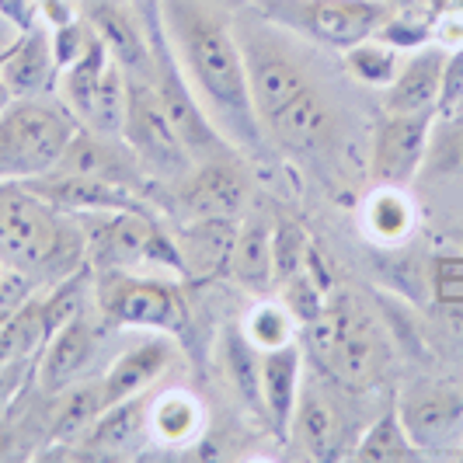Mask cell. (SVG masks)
<instances>
[{
  "label": "cell",
  "mask_w": 463,
  "mask_h": 463,
  "mask_svg": "<svg viewBox=\"0 0 463 463\" xmlns=\"http://www.w3.org/2000/svg\"><path fill=\"white\" fill-rule=\"evenodd\" d=\"M303 387V348L286 342L269 348L261 355V411L279 429V436H289V421L297 411V397Z\"/></svg>",
  "instance_id": "obj_18"
},
{
  "label": "cell",
  "mask_w": 463,
  "mask_h": 463,
  "mask_svg": "<svg viewBox=\"0 0 463 463\" xmlns=\"http://www.w3.org/2000/svg\"><path fill=\"white\" fill-rule=\"evenodd\" d=\"M77 213L49 203L24 182H0V265L28 282H60L84 269Z\"/></svg>",
  "instance_id": "obj_2"
},
{
  "label": "cell",
  "mask_w": 463,
  "mask_h": 463,
  "mask_svg": "<svg viewBox=\"0 0 463 463\" xmlns=\"http://www.w3.org/2000/svg\"><path fill=\"white\" fill-rule=\"evenodd\" d=\"M244 49V67H248V88H251V105H255L258 122H272V118L293 105L310 84L300 73V67L276 46L251 43Z\"/></svg>",
  "instance_id": "obj_12"
},
{
  "label": "cell",
  "mask_w": 463,
  "mask_h": 463,
  "mask_svg": "<svg viewBox=\"0 0 463 463\" xmlns=\"http://www.w3.org/2000/svg\"><path fill=\"white\" fill-rule=\"evenodd\" d=\"M265 129L276 143L289 150H317L331 133V116H327L321 94L307 88L293 105H286L272 122H265Z\"/></svg>",
  "instance_id": "obj_23"
},
{
  "label": "cell",
  "mask_w": 463,
  "mask_h": 463,
  "mask_svg": "<svg viewBox=\"0 0 463 463\" xmlns=\"http://www.w3.org/2000/svg\"><path fill=\"white\" fill-rule=\"evenodd\" d=\"M460 109H463V101H460Z\"/></svg>",
  "instance_id": "obj_39"
},
{
  "label": "cell",
  "mask_w": 463,
  "mask_h": 463,
  "mask_svg": "<svg viewBox=\"0 0 463 463\" xmlns=\"http://www.w3.org/2000/svg\"><path fill=\"white\" fill-rule=\"evenodd\" d=\"M161 11L164 32L171 35V52L178 56L213 126L231 143L258 146L261 122L251 105L244 49L237 46L231 24L199 0H161Z\"/></svg>",
  "instance_id": "obj_1"
},
{
  "label": "cell",
  "mask_w": 463,
  "mask_h": 463,
  "mask_svg": "<svg viewBox=\"0 0 463 463\" xmlns=\"http://www.w3.org/2000/svg\"><path fill=\"white\" fill-rule=\"evenodd\" d=\"M126 77H129V101H126L122 139L129 143V150L137 154V161L150 178L182 185L192 175V154L164 112L154 77H139V73H126Z\"/></svg>",
  "instance_id": "obj_7"
},
{
  "label": "cell",
  "mask_w": 463,
  "mask_h": 463,
  "mask_svg": "<svg viewBox=\"0 0 463 463\" xmlns=\"http://www.w3.org/2000/svg\"><path fill=\"white\" fill-rule=\"evenodd\" d=\"M7 49H11V43H7V46L0 49V70H4V60H7Z\"/></svg>",
  "instance_id": "obj_38"
},
{
  "label": "cell",
  "mask_w": 463,
  "mask_h": 463,
  "mask_svg": "<svg viewBox=\"0 0 463 463\" xmlns=\"http://www.w3.org/2000/svg\"><path fill=\"white\" fill-rule=\"evenodd\" d=\"M261 355L265 352L244 335V327H233L223 335V363H227L233 387L258 411H261Z\"/></svg>",
  "instance_id": "obj_29"
},
{
  "label": "cell",
  "mask_w": 463,
  "mask_h": 463,
  "mask_svg": "<svg viewBox=\"0 0 463 463\" xmlns=\"http://www.w3.org/2000/svg\"><path fill=\"white\" fill-rule=\"evenodd\" d=\"M272 258H276V286L310 265V248H307V237L300 227L282 223L272 231Z\"/></svg>",
  "instance_id": "obj_32"
},
{
  "label": "cell",
  "mask_w": 463,
  "mask_h": 463,
  "mask_svg": "<svg viewBox=\"0 0 463 463\" xmlns=\"http://www.w3.org/2000/svg\"><path fill=\"white\" fill-rule=\"evenodd\" d=\"M418 442L408 436L401 411H387L370 425V432L355 442V460L363 463H404L418 460Z\"/></svg>",
  "instance_id": "obj_27"
},
{
  "label": "cell",
  "mask_w": 463,
  "mask_h": 463,
  "mask_svg": "<svg viewBox=\"0 0 463 463\" xmlns=\"http://www.w3.org/2000/svg\"><path fill=\"white\" fill-rule=\"evenodd\" d=\"M171 359H175V345L167 338H146L139 345L126 348L116 363L105 370V376H101L109 404H118L126 397L143 394L171 366Z\"/></svg>",
  "instance_id": "obj_21"
},
{
  "label": "cell",
  "mask_w": 463,
  "mask_h": 463,
  "mask_svg": "<svg viewBox=\"0 0 463 463\" xmlns=\"http://www.w3.org/2000/svg\"><path fill=\"white\" fill-rule=\"evenodd\" d=\"M432 116H387L376 126L370 157V178L376 185L404 188L418 175L429 154Z\"/></svg>",
  "instance_id": "obj_10"
},
{
  "label": "cell",
  "mask_w": 463,
  "mask_h": 463,
  "mask_svg": "<svg viewBox=\"0 0 463 463\" xmlns=\"http://www.w3.org/2000/svg\"><path fill=\"white\" fill-rule=\"evenodd\" d=\"M227 272H231L244 289L251 293H269L276 286V258H272V227L265 220H248L237 227L231 258H227Z\"/></svg>",
  "instance_id": "obj_22"
},
{
  "label": "cell",
  "mask_w": 463,
  "mask_h": 463,
  "mask_svg": "<svg viewBox=\"0 0 463 463\" xmlns=\"http://www.w3.org/2000/svg\"><path fill=\"white\" fill-rule=\"evenodd\" d=\"M11 310H14V307H4V303H0V325L7 321V314H11Z\"/></svg>",
  "instance_id": "obj_37"
},
{
  "label": "cell",
  "mask_w": 463,
  "mask_h": 463,
  "mask_svg": "<svg viewBox=\"0 0 463 463\" xmlns=\"http://www.w3.org/2000/svg\"><path fill=\"white\" fill-rule=\"evenodd\" d=\"M293 327H297V321L282 303H258L255 310L248 314V321H244V335L261 352H269V348L293 342Z\"/></svg>",
  "instance_id": "obj_31"
},
{
  "label": "cell",
  "mask_w": 463,
  "mask_h": 463,
  "mask_svg": "<svg viewBox=\"0 0 463 463\" xmlns=\"http://www.w3.org/2000/svg\"><path fill=\"white\" fill-rule=\"evenodd\" d=\"M56 175H70V178H84V182H98V185L118 188L126 195H137L146 185V171L137 161V154L129 150V143L122 137H105L94 129H77L70 137L67 150L60 154V161L52 167Z\"/></svg>",
  "instance_id": "obj_9"
},
{
  "label": "cell",
  "mask_w": 463,
  "mask_h": 463,
  "mask_svg": "<svg viewBox=\"0 0 463 463\" xmlns=\"http://www.w3.org/2000/svg\"><path fill=\"white\" fill-rule=\"evenodd\" d=\"M105 408H109V397H105L101 376L98 380H80V383L67 387L60 408H56V415H52V439L56 442L80 439Z\"/></svg>",
  "instance_id": "obj_25"
},
{
  "label": "cell",
  "mask_w": 463,
  "mask_h": 463,
  "mask_svg": "<svg viewBox=\"0 0 463 463\" xmlns=\"http://www.w3.org/2000/svg\"><path fill=\"white\" fill-rule=\"evenodd\" d=\"M345 63L352 70V77H359L363 84L370 88H387L401 70V60H397V49L387 43V39H366L359 46L345 49Z\"/></svg>",
  "instance_id": "obj_30"
},
{
  "label": "cell",
  "mask_w": 463,
  "mask_h": 463,
  "mask_svg": "<svg viewBox=\"0 0 463 463\" xmlns=\"http://www.w3.org/2000/svg\"><path fill=\"white\" fill-rule=\"evenodd\" d=\"M182 206H185V220L241 216V209L248 206V175L233 161V154L209 157L199 167H192V175L182 182Z\"/></svg>",
  "instance_id": "obj_11"
},
{
  "label": "cell",
  "mask_w": 463,
  "mask_h": 463,
  "mask_svg": "<svg viewBox=\"0 0 463 463\" xmlns=\"http://www.w3.org/2000/svg\"><path fill=\"white\" fill-rule=\"evenodd\" d=\"M442 49H421L411 60H404L397 77L383 88V112L387 116H436L442 94Z\"/></svg>",
  "instance_id": "obj_15"
},
{
  "label": "cell",
  "mask_w": 463,
  "mask_h": 463,
  "mask_svg": "<svg viewBox=\"0 0 463 463\" xmlns=\"http://www.w3.org/2000/svg\"><path fill=\"white\" fill-rule=\"evenodd\" d=\"M77 133L73 116L39 98H11L0 112V182H32L56 167Z\"/></svg>",
  "instance_id": "obj_4"
},
{
  "label": "cell",
  "mask_w": 463,
  "mask_h": 463,
  "mask_svg": "<svg viewBox=\"0 0 463 463\" xmlns=\"http://www.w3.org/2000/svg\"><path fill=\"white\" fill-rule=\"evenodd\" d=\"M84 231V255L94 272L101 269H137V265H164L182 272L178 244L143 213L126 209H88L77 213Z\"/></svg>",
  "instance_id": "obj_5"
},
{
  "label": "cell",
  "mask_w": 463,
  "mask_h": 463,
  "mask_svg": "<svg viewBox=\"0 0 463 463\" xmlns=\"http://www.w3.org/2000/svg\"><path fill=\"white\" fill-rule=\"evenodd\" d=\"M94 297L109 325L146 327L161 335H182L188 325L182 289L164 279L137 276L133 269L94 272Z\"/></svg>",
  "instance_id": "obj_6"
},
{
  "label": "cell",
  "mask_w": 463,
  "mask_h": 463,
  "mask_svg": "<svg viewBox=\"0 0 463 463\" xmlns=\"http://www.w3.org/2000/svg\"><path fill=\"white\" fill-rule=\"evenodd\" d=\"M411 227H415V206L404 195V188L376 185V192L366 203V231L376 241L397 244V241H404L411 233Z\"/></svg>",
  "instance_id": "obj_28"
},
{
  "label": "cell",
  "mask_w": 463,
  "mask_h": 463,
  "mask_svg": "<svg viewBox=\"0 0 463 463\" xmlns=\"http://www.w3.org/2000/svg\"><path fill=\"white\" fill-rule=\"evenodd\" d=\"M150 432L167 446H185L203 432V408L192 394L167 391L150 401Z\"/></svg>",
  "instance_id": "obj_26"
},
{
  "label": "cell",
  "mask_w": 463,
  "mask_h": 463,
  "mask_svg": "<svg viewBox=\"0 0 463 463\" xmlns=\"http://www.w3.org/2000/svg\"><path fill=\"white\" fill-rule=\"evenodd\" d=\"M460 411H463L460 401H453V397H446V394H418V397H408V401L401 404L404 429H408V436L418 442V449L436 446V442L446 439V436L457 429Z\"/></svg>",
  "instance_id": "obj_24"
},
{
  "label": "cell",
  "mask_w": 463,
  "mask_h": 463,
  "mask_svg": "<svg viewBox=\"0 0 463 463\" xmlns=\"http://www.w3.org/2000/svg\"><path fill=\"white\" fill-rule=\"evenodd\" d=\"M436 14H449V18H463V0H432Z\"/></svg>",
  "instance_id": "obj_36"
},
{
  "label": "cell",
  "mask_w": 463,
  "mask_h": 463,
  "mask_svg": "<svg viewBox=\"0 0 463 463\" xmlns=\"http://www.w3.org/2000/svg\"><path fill=\"white\" fill-rule=\"evenodd\" d=\"M463 101V49L446 56V67H442V94H439V112L449 116L457 112Z\"/></svg>",
  "instance_id": "obj_34"
},
{
  "label": "cell",
  "mask_w": 463,
  "mask_h": 463,
  "mask_svg": "<svg viewBox=\"0 0 463 463\" xmlns=\"http://www.w3.org/2000/svg\"><path fill=\"white\" fill-rule=\"evenodd\" d=\"M307 348L317 366L348 391H370L383 376L387 345L370 314L345 293L327 297L321 314L307 325Z\"/></svg>",
  "instance_id": "obj_3"
},
{
  "label": "cell",
  "mask_w": 463,
  "mask_h": 463,
  "mask_svg": "<svg viewBox=\"0 0 463 463\" xmlns=\"http://www.w3.org/2000/svg\"><path fill=\"white\" fill-rule=\"evenodd\" d=\"M56 80H60V63H56L52 35L46 28L28 24L18 39H11L0 84L11 91V98H43L56 88Z\"/></svg>",
  "instance_id": "obj_14"
},
{
  "label": "cell",
  "mask_w": 463,
  "mask_h": 463,
  "mask_svg": "<svg viewBox=\"0 0 463 463\" xmlns=\"http://www.w3.org/2000/svg\"><path fill=\"white\" fill-rule=\"evenodd\" d=\"M39 355H24V359H14L7 366H0V415L11 408V401L22 394L24 387V373H28V363H35Z\"/></svg>",
  "instance_id": "obj_35"
},
{
  "label": "cell",
  "mask_w": 463,
  "mask_h": 463,
  "mask_svg": "<svg viewBox=\"0 0 463 463\" xmlns=\"http://www.w3.org/2000/svg\"><path fill=\"white\" fill-rule=\"evenodd\" d=\"M233 237H237V220H188L185 231L175 237L182 272L188 279H209L216 272H227Z\"/></svg>",
  "instance_id": "obj_20"
},
{
  "label": "cell",
  "mask_w": 463,
  "mask_h": 463,
  "mask_svg": "<svg viewBox=\"0 0 463 463\" xmlns=\"http://www.w3.org/2000/svg\"><path fill=\"white\" fill-rule=\"evenodd\" d=\"M432 289L442 307H463V255L432 258Z\"/></svg>",
  "instance_id": "obj_33"
},
{
  "label": "cell",
  "mask_w": 463,
  "mask_h": 463,
  "mask_svg": "<svg viewBox=\"0 0 463 463\" xmlns=\"http://www.w3.org/2000/svg\"><path fill=\"white\" fill-rule=\"evenodd\" d=\"M143 432H150V401L137 394L118 404H109L77 442L101 457H126L139 446Z\"/></svg>",
  "instance_id": "obj_19"
},
{
  "label": "cell",
  "mask_w": 463,
  "mask_h": 463,
  "mask_svg": "<svg viewBox=\"0 0 463 463\" xmlns=\"http://www.w3.org/2000/svg\"><path fill=\"white\" fill-rule=\"evenodd\" d=\"M269 7L272 18L338 52L376 39L394 18L387 0H272Z\"/></svg>",
  "instance_id": "obj_8"
},
{
  "label": "cell",
  "mask_w": 463,
  "mask_h": 463,
  "mask_svg": "<svg viewBox=\"0 0 463 463\" xmlns=\"http://www.w3.org/2000/svg\"><path fill=\"white\" fill-rule=\"evenodd\" d=\"M88 22L101 35V43L109 46V52L116 56V63L126 73H139V77H154V43L150 32H143L139 22L118 7L116 0H91L88 4Z\"/></svg>",
  "instance_id": "obj_17"
},
{
  "label": "cell",
  "mask_w": 463,
  "mask_h": 463,
  "mask_svg": "<svg viewBox=\"0 0 463 463\" xmlns=\"http://www.w3.org/2000/svg\"><path fill=\"white\" fill-rule=\"evenodd\" d=\"M289 436L310 460H335L342 453L345 421H342L338 404L325 394V387L317 380H303L297 411L289 421Z\"/></svg>",
  "instance_id": "obj_16"
},
{
  "label": "cell",
  "mask_w": 463,
  "mask_h": 463,
  "mask_svg": "<svg viewBox=\"0 0 463 463\" xmlns=\"http://www.w3.org/2000/svg\"><path fill=\"white\" fill-rule=\"evenodd\" d=\"M98 355V335L88 314L56 327L39 348V383L46 394H63L67 387L80 383Z\"/></svg>",
  "instance_id": "obj_13"
}]
</instances>
